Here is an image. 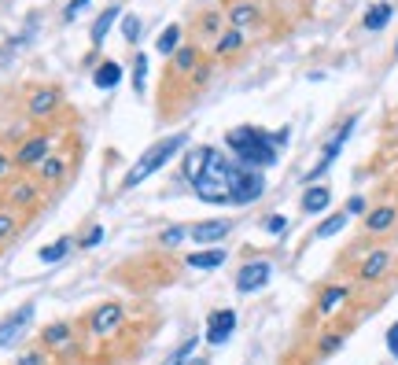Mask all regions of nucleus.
Instances as JSON below:
<instances>
[{"label":"nucleus","mask_w":398,"mask_h":365,"mask_svg":"<svg viewBox=\"0 0 398 365\" xmlns=\"http://www.w3.org/2000/svg\"><path fill=\"white\" fill-rule=\"evenodd\" d=\"M185 144H188V133H174V137H166V140L152 144V148H147V152L137 159V162H133V170H129V174H126V181H122V189H137L140 181H147L155 170H162V166L170 162V159L181 152V148H185Z\"/></svg>","instance_id":"nucleus-1"},{"label":"nucleus","mask_w":398,"mask_h":365,"mask_svg":"<svg viewBox=\"0 0 398 365\" xmlns=\"http://www.w3.org/2000/svg\"><path fill=\"white\" fill-rule=\"evenodd\" d=\"M265 192V181H262V174L258 170H247L243 166V174L236 177V185H232V196H229V203H255V199Z\"/></svg>","instance_id":"nucleus-2"},{"label":"nucleus","mask_w":398,"mask_h":365,"mask_svg":"<svg viewBox=\"0 0 398 365\" xmlns=\"http://www.w3.org/2000/svg\"><path fill=\"white\" fill-rule=\"evenodd\" d=\"M351 129H354V119L351 122H343L339 126V133H336V137H332L328 144H325V152H321V159H318V166H313V170L306 174V181H318L325 170H328V166L332 162H336L339 159V152H343V144H346V137H351Z\"/></svg>","instance_id":"nucleus-3"},{"label":"nucleus","mask_w":398,"mask_h":365,"mask_svg":"<svg viewBox=\"0 0 398 365\" xmlns=\"http://www.w3.org/2000/svg\"><path fill=\"white\" fill-rule=\"evenodd\" d=\"M270 277H273V265L270 262H247L243 270L236 273V288L247 295V292H258L270 285Z\"/></svg>","instance_id":"nucleus-4"},{"label":"nucleus","mask_w":398,"mask_h":365,"mask_svg":"<svg viewBox=\"0 0 398 365\" xmlns=\"http://www.w3.org/2000/svg\"><path fill=\"white\" fill-rule=\"evenodd\" d=\"M232 328H236V313H232V310H214L207 318V343L222 347L232 336Z\"/></svg>","instance_id":"nucleus-5"},{"label":"nucleus","mask_w":398,"mask_h":365,"mask_svg":"<svg viewBox=\"0 0 398 365\" xmlns=\"http://www.w3.org/2000/svg\"><path fill=\"white\" fill-rule=\"evenodd\" d=\"M30 321H33V303L19 306V310H15L8 321H0V347H11V343H15V340H19L23 332H26V325H30Z\"/></svg>","instance_id":"nucleus-6"},{"label":"nucleus","mask_w":398,"mask_h":365,"mask_svg":"<svg viewBox=\"0 0 398 365\" xmlns=\"http://www.w3.org/2000/svg\"><path fill=\"white\" fill-rule=\"evenodd\" d=\"M236 159L247 166V170H255V166H273V162H277V148H273V140L262 133V137H258L251 148H247V152H240Z\"/></svg>","instance_id":"nucleus-7"},{"label":"nucleus","mask_w":398,"mask_h":365,"mask_svg":"<svg viewBox=\"0 0 398 365\" xmlns=\"http://www.w3.org/2000/svg\"><path fill=\"white\" fill-rule=\"evenodd\" d=\"M229 222L225 218H218V222H199V225H192L188 229V237L195 240V244H218V240H225L229 237Z\"/></svg>","instance_id":"nucleus-8"},{"label":"nucleus","mask_w":398,"mask_h":365,"mask_svg":"<svg viewBox=\"0 0 398 365\" xmlns=\"http://www.w3.org/2000/svg\"><path fill=\"white\" fill-rule=\"evenodd\" d=\"M119 325H122V306L119 303H107V306H100L92 313V332L96 336H111Z\"/></svg>","instance_id":"nucleus-9"},{"label":"nucleus","mask_w":398,"mask_h":365,"mask_svg":"<svg viewBox=\"0 0 398 365\" xmlns=\"http://www.w3.org/2000/svg\"><path fill=\"white\" fill-rule=\"evenodd\" d=\"M92 81H96V89H114V85H122V66L114 63V59L100 63L96 74H92Z\"/></svg>","instance_id":"nucleus-10"},{"label":"nucleus","mask_w":398,"mask_h":365,"mask_svg":"<svg viewBox=\"0 0 398 365\" xmlns=\"http://www.w3.org/2000/svg\"><path fill=\"white\" fill-rule=\"evenodd\" d=\"M328 199H332V192L325 185H310L303 192V214H321L328 207Z\"/></svg>","instance_id":"nucleus-11"},{"label":"nucleus","mask_w":398,"mask_h":365,"mask_svg":"<svg viewBox=\"0 0 398 365\" xmlns=\"http://www.w3.org/2000/svg\"><path fill=\"white\" fill-rule=\"evenodd\" d=\"M258 137H262V133H258L255 126H240V129H232L229 137H225V144H229L232 152L240 155V152H247V148H251V144H255Z\"/></svg>","instance_id":"nucleus-12"},{"label":"nucleus","mask_w":398,"mask_h":365,"mask_svg":"<svg viewBox=\"0 0 398 365\" xmlns=\"http://www.w3.org/2000/svg\"><path fill=\"white\" fill-rule=\"evenodd\" d=\"M119 15H122V11L111 4V8H107L104 15H100L96 23H92V44H104V41H107V33H111V26H114V23H119Z\"/></svg>","instance_id":"nucleus-13"},{"label":"nucleus","mask_w":398,"mask_h":365,"mask_svg":"<svg viewBox=\"0 0 398 365\" xmlns=\"http://www.w3.org/2000/svg\"><path fill=\"white\" fill-rule=\"evenodd\" d=\"M44 152H48V137H33V140H26L19 148V155H15V159H19L23 166H30V162H41Z\"/></svg>","instance_id":"nucleus-14"},{"label":"nucleus","mask_w":398,"mask_h":365,"mask_svg":"<svg viewBox=\"0 0 398 365\" xmlns=\"http://www.w3.org/2000/svg\"><path fill=\"white\" fill-rule=\"evenodd\" d=\"M222 262H225V251H222V247H214V251H195V255H188V265H192V270H218Z\"/></svg>","instance_id":"nucleus-15"},{"label":"nucleus","mask_w":398,"mask_h":365,"mask_svg":"<svg viewBox=\"0 0 398 365\" xmlns=\"http://www.w3.org/2000/svg\"><path fill=\"white\" fill-rule=\"evenodd\" d=\"M207 155H210V148H199V152H188L185 155V177L188 181H195L199 174L207 170Z\"/></svg>","instance_id":"nucleus-16"},{"label":"nucleus","mask_w":398,"mask_h":365,"mask_svg":"<svg viewBox=\"0 0 398 365\" xmlns=\"http://www.w3.org/2000/svg\"><path fill=\"white\" fill-rule=\"evenodd\" d=\"M387 270V251H376V255H369L365 258V265H361V277L365 280H376L380 273Z\"/></svg>","instance_id":"nucleus-17"},{"label":"nucleus","mask_w":398,"mask_h":365,"mask_svg":"<svg viewBox=\"0 0 398 365\" xmlns=\"http://www.w3.org/2000/svg\"><path fill=\"white\" fill-rule=\"evenodd\" d=\"M391 15H394V11H391L387 4H376L369 15H365V30H384V26L391 23Z\"/></svg>","instance_id":"nucleus-18"},{"label":"nucleus","mask_w":398,"mask_h":365,"mask_svg":"<svg viewBox=\"0 0 398 365\" xmlns=\"http://www.w3.org/2000/svg\"><path fill=\"white\" fill-rule=\"evenodd\" d=\"M346 218H351V214L343 210V214H336V218L321 222V225H318V240H328V237H336V232H339V229L346 225Z\"/></svg>","instance_id":"nucleus-19"},{"label":"nucleus","mask_w":398,"mask_h":365,"mask_svg":"<svg viewBox=\"0 0 398 365\" xmlns=\"http://www.w3.org/2000/svg\"><path fill=\"white\" fill-rule=\"evenodd\" d=\"M391 222H394V210H391V207H380V210H373V214H369V218H365V225H369L373 232H380V229H387Z\"/></svg>","instance_id":"nucleus-20"},{"label":"nucleus","mask_w":398,"mask_h":365,"mask_svg":"<svg viewBox=\"0 0 398 365\" xmlns=\"http://www.w3.org/2000/svg\"><path fill=\"white\" fill-rule=\"evenodd\" d=\"M177 37H181V30H177V26H166L162 37H159V52H162V56L177 52Z\"/></svg>","instance_id":"nucleus-21"},{"label":"nucleus","mask_w":398,"mask_h":365,"mask_svg":"<svg viewBox=\"0 0 398 365\" xmlns=\"http://www.w3.org/2000/svg\"><path fill=\"white\" fill-rule=\"evenodd\" d=\"M66 251H71V240H56L52 247H41V262H59Z\"/></svg>","instance_id":"nucleus-22"},{"label":"nucleus","mask_w":398,"mask_h":365,"mask_svg":"<svg viewBox=\"0 0 398 365\" xmlns=\"http://www.w3.org/2000/svg\"><path fill=\"white\" fill-rule=\"evenodd\" d=\"M144 81H147V59H144V52L137 56V59H133V89H144Z\"/></svg>","instance_id":"nucleus-23"},{"label":"nucleus","mask_w":398,"mask_h":365,"mask_svg":"<svg viewBox=\"0 0 398 365\" xmlns=\"http://www.w3.org/2000/svg\"><path fill=\"white\" fill-rule=\"evenodd\" d=\"M63 170H66V162H63V159H44V162H41V177H44V181L63 177Z\"/></svg>","instance_id":"nucleus-24"},{"label":"nucleus","mask_w":398,"mask_h":365,"mask_svg":"<svg viewBox=\"0 0 398 365\" xmlns=\"http://www.w3.org/2000/svg\"><path fill=\"white\" fill-rule=\"evenodd\" d=\"M240 44H243V33H240V30H229V33H222V41H218V52H236Z\"/></svg>","instance_id":"nucleus-25"},{"label":"nucleus","mask_w":398,"mask_h":365,"mask_svg":"<svg viewBox=\"0 0 398 365\" xmlns=\"http://www.w3.org/2000/svg\"><path fill=\"white\" fill-rule=\"evenodd\" d=\"M343 299H346V288H328L325 295H321V310L328 313V310H336L339 303H343Z\"/></svg>","instance_id":"nucleus-26"},{"label":"nucleus","mask_w":398,"mask_h":365,"mask_svg":"<svg viewBox=\"0 0 398 365\" xmlns=\"http://www.w3.org/2000/svg\"><path fill=\"white\" fill-rule=\"evenodd\" d=\"M44 340L52 343V347H63L66 340H71V328H66V325H52V328L44 332Z\"/></svg>","instance_id":"nucleus-27"},{"label":"nucleus","mask_w":398,"mask_h":365,"mask_svg":"<svg viewBox=\"0 0 398 365\" xmlns=\"http://www.w3.org/2000/svg\"><path fill=\"white\" fill-rule=\"evenodd\" d=\"M52 104H56V92H37V96H33V104H30V111L33 114H44Z\"/></svg>","instance_id":"nucleus-28"},{"label":"nucleus","mask_w":398,"mask_h":365,"mask_svg":"<svg viewBox=\"0 0 398 365\" xmlns=\"http://www.w3.org/2000/svg\"><path fill=\"white\" fill-rule=\"evenodd\" d=\"M195 343H199V340H185V343H181L177 351H174V358L166 361V365H185V358H188V354L195 351Z\"/></svg>","instance_id":"nucleus-29"},{"label":"nucleus","mask_w":398,"mask_h":365,"mask_svg":"<svg viewBox=\"0 0 398 365\" xmlns=\"http://www.w3.org/2000/svg\"><path fill=\"white\" fill-rule=\"evenodd\" d=\"M137 33H140V19H137V15H126V19H122V37L137 41Z\"/></svg>","instance_id":"nucleus-30"},{"label":"nucleus","mask_w":398,"mask_h":365,"mask_svg":"<svg viewBox=\"0 0 398 365\" xmlns=\"http://www.w3.org/2000/svg\"><path fill=\"white\" fill-rule=\"evenodd\" d=\"M255 19V8L251 4H240V8H232V23L243 26V23H251Z\"/></svg>","instance_id":"nucleus-31"},{"label":"nucleus","mask_w":398,"mask_h":365,"mask_svg":"<svg viewBox=\"0 0 398 365\" xmlns=\"http://www.w3.org/2000/svg\"><path fill=\"white\" fill-rule=\"evenodd\" d=\"M185 232H188V229H181V225H174V229H166V232H162V237H159V244H166V247H174V244H177L181 237H185Z\"/></svg>","instance_id":"nucleus-32"},{"label":"nucleus","mask_w":398,"mask_h":365,"mask_svg":"<svg viewBox=\"0 0 398 365\" xmlns=\"http://www.w3.org/2000/svg\"><path fill=\"white\" fill-rule=\"evenodd\" d=\"M192 63H195V52L192 48H181L177 52V71H192Z\"/></svg>","instance_id":"nucleus-33"},{"label":"nucleus","mask_w":398,"mask_h":365,"mask_svg":"<svg viewBox=\"0 0 398 365\" xmlns=\"http://www.w3.org/2000/svg\"><path fill=\"white\" fill-rule=\"evenodd\" d=\"M284 225H288V218H284V214H273V218L265 222V232H284Z\"/></svg>","instance_id":"nucleus-34"},{"label":"nucleus","mask_w":398,"mask_h":365,"mask_svg":"<svg viewBox=\"0 0 398 365\" xmlns=\"http://www.w3.org/2000/svg\"><path fill=\"white\" fill-rule=\"evenodd\" d=\"M387 351H391V354L398 358V321H394V325L387 328Z\"/></svg>","instance_id":"nucleus-35"},{"label":"nucleus","mask_w":398,"mask_h":365,"mask_svg":"<svg viewBox=\"0 0 398 365\" xmlns=\"http://www.w3.org/2000/svg\"><path fill=\"white\" fill-rule=\"evenodd\" d=\"M85 8H89V0H71V8H66V19H78Z\"/></svg>","instance_id":"nucleus-36"},{"label":"nucleus","mask_w":398,"mask_h":365,"mask_svg":"<svg viewBox=\"0 0 398 365\" xmlns=\"http://www.w3.org/2000/svg\"><path fill=\"white\" fill-rule=\"evenodd\" d=\"M11 229H15V218H11V214H0V240L11 237Z\"/></svg>","instance_id":"nucleus-37"},{"label":"nucleus","mask_w":398,"mask_h":365,"mask_svg":"<svg viewBox=\"0 0 398 365\" xmlns=\"http://www.w3.org/2000/svg\"><path fill=\"white\" fill-rule=\"evenodd\" d=\"M100 240H104V229L96 225V229H89V237H85V244H81V247H96Z\"/></svg>","instance_id":"nucleus-38"},{"label":"nucleus","mask_w":398,"mask_h":365,"mask_svg":"<svg viewBox=\"0 0 398 365\" xmlns=\"http://www.w3.org/2000/svg\"><path fill=\"white\" fill-rule=\"evenodd\" d=\"M361 210H365V199H361V196H354L351 203H346V214H361Z\"/></svg>","instance_id":"nucleus-39"},{"label":"nucleus","mask_w":398,"mask_h":365,"mask_svg":"<svg viewBox=\"0 0 398 365\" xmlns=\"http://www.w3.org/2000/svg\"><path fill=\"white\" fill-rule=\"evenodd\" d=\"M19 365H44V358H41V354H23Z\"/></svg>","instance_id":"nucleus-40"},{"label":"nucleus","mask_w":398,"mask_h":365,"mask_svg":"<svg viewBox=\"0 0 398 365\" xmlns=\"http://www.w3.org/2000/svg\"><path fill=\"white\" fill-rule=\"evenodd\" d=\"M11 196H15V199H19V203H26V199H33V192H30V189H15Z\"/></svg>","instance_id":"nucleus-41"},{"label":"nucleus","mask_w":398,"mask_h":365,"mask_svg":"<svg viewBox=\"0 0 398 365\" xmlns=\"http://www.w3.org/2000/svg\"><path fill=\"white\" fill-rule=\"evenodd\" d=\"M4 166H8V162H4V155H0V174H4Z\"/></svg>","instance_id":"nucleus-42"}]
</instances>
